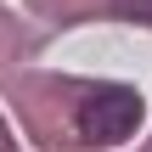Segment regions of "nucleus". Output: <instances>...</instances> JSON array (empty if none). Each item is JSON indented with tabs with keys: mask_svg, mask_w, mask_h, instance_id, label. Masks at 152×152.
<instances>
[{
	"mask_svg": "<svg viewBox=\"0 0 152 152\" xmlns=\"http://www.w3.org/2000/svg\"><path fill=\"white\" fill-rule=\"evenodd\" d=\"M135 124H141V96L135 90H96L73 113V130L90 147H118V141H130Z\"/></svg>",
	"mask_w": 152,
	"mask_h": 152,
	"instance_id": "nucleus-1",
	"label": "nucleus"
},
{
	"mask_svg": "<svg viewBox=\"0 0 152 152\" xmlns=\"http://www.w3.org/2000/svg\"><path fill=\"white\" fill-rule=\"evenodd\" d=\"M118 17H130V23H152V0H107Z\"/></svg>",
	"mask_w": 152,
	"mask_h": 152,
	"instance_id": "nucleus-2",
	"label": "nucleus"
}]
</instances>
